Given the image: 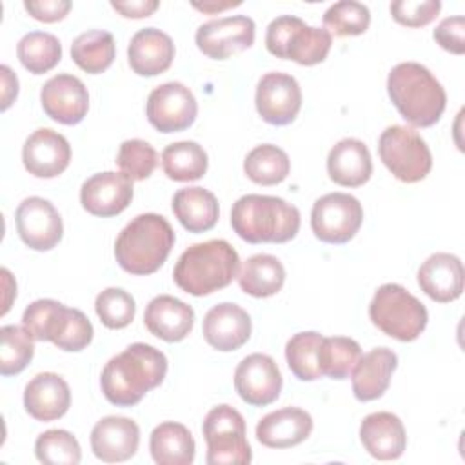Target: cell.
I'll use <instances>...</instances> for the list:
<instances>
[{
  "label": "cell",
  "mask_w": 465,
  "mask_h": 465,
  "mask_svg": "<svg viewBox=\"0 0 465 465\" xmlns=\"http://www.w3.org/2000/svg\"><path fill=\"white\" fill-rule=\"evenodd\" d=\"M167 374V358L147 343H133L113 356L100 376L105 400L116 407L136 405Z\"/></svg>",
  "instance_id": "obj_1"
},
{
  "label": "cell",
  "mask_w": 465,
  "mask_h": 465,
  "mask_svg": "<svg viewBox=\"0 0 465 465\" xmlns=\"http://www.w3.org/2000/svg\"><path fill=\"white\" fill-rule=\"evenodd\" d=\"M387 93L398 113L414 127L434 125L447 105L443 85L418 62H401L387 76Z\"/></svg>",
  "instance_id": "obj_2"
},
{
  "label": "cell",
  "mask_w": 465,
  "mask_h": 465,
  "mask_svg": "<svg viewBox=\"0 0 465 465\" xmlns=\"http://www.w3.org/2000/svg\"><path fill=\"white\" fill-rule=\"evenodd\" d=\"M173 245L174 231L171 223L156 213H145L133 218L120 231L114 242V256L125 272L147 276L163 265Z\"/></svg>",
  "instance_id": "obj_3"
},
{
  "label": "cell",
  "mask_w": 465,
  "mask_h": 465,
  "mask_svg": "<svg viewBox=\"0 0 465 465\" xmlns=\"http://www.w3.org/2000/svg\"><path fill=\"white\" fill-rule=\"evenodd\" d=\"M231 225L247 243H285L298 234L300 211L278 196L245 194L231 209Z\"/></svg>",
  "instance_id": "obj_4"
},
{
  "label": "cell",
  "mask_w": 465,
  "mask_h": 465,
  "mask_svg": "<svg viewBox=\"0 0 465 465\" xmlns=\"http://www.w3.org/2000/svg\"><path fill=\"white\" fill-rule=\"evenodd\" d=\"M240 258L225 240H207L187 247L173 271L174 283L193 296H207L238 276Z\"/></svg>",
  "instance_id": "obj_5"
},
{
  "label": "cell",
  "mask_w": 465,
  "mask_h": 465,
  "mask_svg": "<svg viewBox=\"0 0 465 465\" xmlns=\"http://www.w3.org/2000/svg\"><path fill=\"white\" fill-rule=\"evenodd\" d=\"M22 327L36 341H51L67 352L85 349L93 340V325L80 309L65 307L64 303L42 298L25 307Z\"/></svg>",
  "instance_id": "obj_6"
},
{
  "label": "cell",
  "mask_w": 465,
  "mask_h": 465,
  "mask_svg": "<svg viewBox=\"0 0 465 465\" xmlns=\"http://www.w3.org/2000/svg\"><path fill=\"white\" fill-rule=\"evenodd\" d=\"M371 322L387 336L400 341L416 340L427 327V309L405 287L385 283L369 303Z\"/></svg>",
  "instance_id": "obj_7"
},
{
  "label": "cell",
  "mask_w": 465,
  "mask_h": 465,
  "mask_svg": "<svg viewBox=\"0 0 465 465\" xmlns=\"http://www.w3.org/2000/svg\"><path fill=\"white\" fill-rule=\"evenodd\" d=\"M209 465H247L252 460L245 420L231 405L213 407L202 425Z\"/></svg>",
  "instance_id": "obj_8"
},
{
  "label": "cell",
  "mask_w": 465,
  "mask_h": 465,
  "mask_svg": "<svg viewBox=\"0 0 465 465\" xmlns=\"http://www.w3.org/2000/svg\"><path fill=\"white\" fill-rule=\"evenodd\" d=\"M378 153L383 165L405 183L423 180L432 169V154L418 131L405 125H389L380 140Z\"/></svg>",
  "instance_id": "obj_9"
},
{
  "label": "cell",
  "mask_w": 465,
  "mask_h": 465,
  "mask_svg": "<svg viewBox=\"0 0 465 465\" xmlns=\"http://www.w3.org/2000/svg\"><path fill=\"white\" fill-rule=\"evenodd\" d=\"M361 222V203L347 193H329L318 198L311 211L312 232L325 243H347L354 238Z\"/></svg>",
  "instance_id": "obj_10"
},
{
  "label": "cell",
  "mask_w": 465,
  "mask_h": 465,
  "mask_svg": "<svg viewBox=\"0 0 465 465\" xmlns=\"http://www.w3.org/2000/svg\"><path fill=\"white\" fill-rule=\"evenodd\" d=\"M145 114L149 124L160 133H178L193 125L198 104L189 87L180 82H167L151 91Z\"/></svg>",
  "instance_id": "obj_11"
},
{
  "label": "cell",
  "mask_w": 465,
  "mask_h": 465,
  "mask_svg": "<svg viewBox=\"0 0 465 465\" xmlns=\"http://www.w3.org/2000/svg\"><path fill=\"white\" fill-rule=\"evenodd\" d=\"M254 20L236 15L202 24L196 29L194 40L205 56L213 60H225L234 53L249 49L254 44Z\"/></svg>",
  "instance_id": "obj_12"
},
{
  "label": "cell",
  "mask_w": 465,
  "mask_h": 465,
  "mask_svg": "<svg viewBox=\"0 0 465 465\" xmlns=\"http://www.w3.org/2000/svg\"><path fill=\"white\" fill-rule=\"evenodd\" d=\"M256 111L271 125L294 122L302 107V89L294 76L287 73H267L256 85Z\"/></svg>",
  "instance_id": "obj_13"
},
{
  "label": "cell",
  "mask_w": 465,
  "mask_h": 465,
  "mask_svg": "<svg viewBox=\"0 0 465 465\" xmlns=\"http://www.w3.org/2000/svg\"><path fill=\"white\" fill-rule=\"evenodd\" d=\"M282 385L283 378L276 361L262 352L245 356L234 371V389L252 407L272 403L280 396Z\"/></svg>",
  "instance_id": "obj_14"
},
{
  "label": "cell",
  "mask_w": 465,
  "mask_h": 465,
  "mask_svg": "<svg viewBox=\"0 0 465 465\" xmlns=\"http://www.w3.org/2000/svg\"><path fill=\"white\" fill-rule=\"evenodd\" d=\"M22 242L35 251L53 249L64 234V223L56 207L40 196L25 198L15 214Z\"/></svg>",
  "instance_id": "obj_15"
},
{
  "label": "cell",
  "mask_w": 465,
  "mask_h": 465,
  "mask_svg": "<svg viewBox=\"0 0 465 465\" xmlns=\"http://www.w3.org/2000/svg\"><path fill=\"white\" fill-rule=\"evenodd\" d=\"M40 102L51 120L64 125H74L87 114L89 93L80 78L62 73L42 85Z\"/></svg>",
  "instance_id": "obj_16"
},
{
  "label": "cell",
  "mask_w": 465,
  "mask_h": 465,
  "mask_svg": "<svg viewBox=\"0 0 465 465\" xmlns=\"http://www.w3.org/2000/svg\"><path fill=\"white\" fill-rule=\"evenodd\" d=\"M133 200V180L124 173L104 171L87 178L80 187V203L93 216L120 214Z\"/></svg>",
  "instance_id": "obj_17"
},
{
  "label": "cell",
  "mask_w": 465,
  "mask_h": 465,
  "mask_svg": "<svg viewBox=\"0 0 465 465\" xmlns=\"http://www.w3.org/2000/svg\"><path fill=\"white\" fill-rule=\"evenodd\" d=\"M22 162L36 178H54L71 162V145L64 134L42 127L33 131L22 147Z\"/></svg>",
  "instance_id": "obj_18"
},
{
  "label": "cell",
  "mask_w": 465,
  "mask_h": 465,
  "mask_svg": "<svg viewBox=\"0 0 465 465\" xmlns=\"http://www.w3.org/2000/svg\"><path fill=\"white\" fill-rule=\"evenodd\" d=\"M251 318L236 303H218L207 311L203 316V338L205 341L222 352H231L240 349L251 338Z\"/></svg>",
  "instance_id": "obj_19"
},
{
  "label": "cell",
  "mask_w": 465,
  "mask_h": 465,
  "mask_svg": "<svg viewBox=\"0 0 465 465\" xmlns=\"http://www.w3.org/2000/svg\"><path fill=\"white\" fill-rule=\"evenodd\" d=\"M140 429L125 416H105L91 430V449L105 463H120L138 450Z\"/></svg>",
  "instance_id": "obj_20"
},
{
  "label": "cell",
  "mask_w": 465,
  "mask_h": 465,
  "mask_svg": "<svg viewBox=\"0 0 465 465\" xmlns=\"http://www.w3.org/2000/svg\"><path fill=\"white\" fill-rule=\"evenodd\" d=\"M463 263L456 254H430L418 269V285L434 302L449 303L463 292Z\"/></svg>",
  "instance_id": "obj_21"
},
{
  "label": "cell",
  "mask_w": 465,
  "mask_h": 465,
  "mask_svg": "<svg viewBox=\"0 0 465 465\" xmlns=\"http://www.w3.org/2000/svg\"><path fill=\"white\" fill-rule=\"evenodd\" d=\"M71 405L67 381L54 372H40L24 391V407L36 421H53L62 418Z\"/></svg>",
  "instance_id": "obj_22"
},
{
  "label": "cell",
  "mask_w": 465,
  "mask_h": 465,
  "mask_svg": "<svg viewBox=\"0 0 465 465\" xmlns=\"http://www.w3.org/2000/svg\"><path fill=\"white\" fill-rule=\"evenodd\" d=\"M312 430V418L300 407H283L265 414L256 425V438L269 449L300 445Z\"/></svg>",
  "instance_id": "obj_23"
},
{
  "label": "cell",
  "mask_w": 465,
  "mask_h": 465,
  "mask_svg": "<svg viewBox=\"0 0 465 465\" xmlns=\"http://www.w3.org/2000/svg\"><path fill=\"white\" fill-rule=\"evenodd\" d=\"M360 440L363 449L376 460H398L407 445L405 427L392 412H372L360 425Z\"/></svg>",
  "instance_id": "obj_24"
},
{
  "label": "cell",
  "mask_w": 465,
  "mask_h": 465,
  "mask_svg": "<svg viewBox=\"0 0 465 465\" xmlns=\"http://www.w3.org/2000/svg\"><path fill=\"white\" fill-rule=\"evenodd\" d=\"M143 323L156 338L174 343L182 341L193 331L194 311L174 296L160 294L145 307Z\"/></svg>",
  "instance_id": "obj_25"
},
{
  "label": "cell",
  "mask_w": 465,
  "mask_h": 465,
  "mask_svg": "<svg viewBox=\"0 0 465 465\" xmlns=\"http://www.w3.org/2000/svg\"><path fill=\"white\" fill-rule=\"evenodd\" d=\"M174 58L171 36L156 27H145L133 35L127 47L131 69L140 76H156L167 71Z\"/></svg>",
  "instance_id": "obj_26"
},
{
  "label": "cell",
  "mask_w": 465,
  "mask_h": 465,
  "mask_svg": "<svg viewBox=\"0 0 465 465\" xmlns=\"http://www.w3.org/2000/svg\"><path fill=\"white\" fill-rule=\"evenodd\" d=\"M398 367V356L387 347H376L358 358L352 369V392L360 401H372L389 389Z\"/></svg>",
  "instance_id": "obj_27"
},
{
  "label": "cell",
  "mask_w": 465,
  "mask_h": 465,
  "mask_svg": "<svg viewBox=\"0 0 465 465\" xmlns=\"http://www.w3.org/2000/svg\"><path fill=\"white\" fill-rule=\"evenodd\" d=\"M329 178L343 187H360L372 174V160L367 145L358 138L340 140L327 156Z\"/></svg>",
  "instance_id": "obj_28"
},
{
  "label": "cell",
  "mask_w": 465,
  "mask_h": 465,
  "mask_svg": "<svg viewBox=\"0 0 465 465\" xmlns=\"http://www.w3.org/2000/svg\"><path fill=\"white\" fill-rule=\"evenodd\" d=\"M173 213L189 232H205L218 222V200L203 187H183L173 196Z\"/></svg>",
  "instance_id": "obj_29"
},
{
  "label": "cell",
  "mask_w": 465,
  "mask_h": 465,
  "mask_svg": "<svg viewBox=\"0 0 465 465\" xmlns=\"http://www.w3.org/2000/svg\"><path fill=\"white\" fill-rule=\"evenodd\" d=\"M149 450L158 465H191L196 445L189 429L176 421H163L153 429Z\"/></svg>",
  "instance_id": "obj_30"
},
{
  "label": "cell",
  "mask_w": 465,
  "mask_h": 465,
  "mask_svg": "<svg viewBox=\"0 0 465 465\" xmlns=\"http://www.w3.org/2000/svg\"><path fill=\"white\" fill-rule=\"evenodd\" d=\"M285 282V269L272 254H254L247 258L238 274L240 289L254 298L276 294Z\"/></svg>",
  "instance_id": "obj_31"
},
{
  "label": "cell",
  "mask_w": 465,
  "mask_h": 465,
  "mask_svg": "<svg viewBox=\"0 0 465 465\" xmlns=\"http://www.w3.org/2000/svg\"><path fill=\"white\" fill-rule=\"evenodd\" d=\"M114 38L109 31L91 29L78 35L71 44L73 62L89 74L104 73L114 60Z\"/></svg>",
  "instance_id": "obj_32"
},
{
  "label": "cell",
  "mask_w": 465,
  "mask_h": 465,
  "mask_svg": "<svg viewBox=\"0 0 465 465\" xmlns=\"http://www.w3.org/2000/svg\"><path fill=\"white\" fill-rule=\"evenodd\" d=\"M331 45L332 35L325 27L307 25L300 18L289 36L283 60H292L300 65H316L327 58Z\"/></svg>",
  "instance_id": "obj_33"
},
{
  "label": "cell",
  "mask_w": 465,
  "mask_h": 465,
  "mask_svg": "<svg viewBox=\"0 0 465 465\" xmlns=\"http://www.w3.org/2000/svg\"><path fill=\"white\" fill-rule=\"evenodd\" d=\"M207 153L196 142H176L163 149L162 167L174 182L200 180L207 173Z\"/></svg>",
  "instance_id": "obj_34"
},
{
  "label": "cell",
  "mask_w": 465,
  "mask_h": 465,
  "mask_svg": "<svg viewBox=\"0 0 465 465\" xmlns=\"http://www.w3.org/2000/svg\"><path fill=\"white\" fill-rule=\"evenodd\" d=\"M323 336L314 331L294 334L285 345V360L291 372L302 381H314L322 378L320 351Z\"/></svg>",
  "instance_id": "obj_35"
},
{
  "label": "cell",
  "mask_w": 465,
  "mask_h": 465,
  "mask_svg": "<svg viewBox=\"0 0 465 465\" xmlns=\"http://www.w3.org/2000/svg\"><path fill=\"white\" fill-rule=\"evenodd\" d=\"M291 162L283 149L272 143H262L254 147L243 160V171L247 178L258 185H276L289 174Z\"/></svg>",
  "instance_id": "obj_36"
},
{
  "label": "cell",
  "mask_w": 465,
  "mask_h": 465,
  "mask_svg": "<svg viewBox=\"0 0 465 465\" xmlns=\"http://www.w3.org/2000/svg\"><path fill=\"white\" fill-rule=\"evenodd\" d=\"M16 54L29 73L44 74L60 62L62 45L60 40L51 33L31 31L20 38Z\"/></svg>",
  "instance_id": "obj_37"
},
{
  "label": "cell",
  "mask_w": 465,
  "mask_h": 465,
  "mask_svg": "<svg viewBox=\"0 0 465 465\" xmlns=\"http://www.w3.org/2000/svg\"><path fill=\"white\" fill-rule=\"evenodd\" d=\"M33 336L18 325H4L0 329V372L13 376L22 372L35 354Z\"/></svg>",
  "instance_id": "obj_38"
},
{
  "label": "cell",
  "mask_w": 465,
  "mask_h": 465,
  "mask_svg": "<svg viewBox=\"0 0 465 465\" xmlns=\"http://www.w3.org/2000/svg\"><path fill=\"white\" fill-rule=\"evenodd\" d=\"M360 356H361V349L358 341H354L352 338L323 336L322 351H320L322 374L332 380H345L352 372Z\"/></svg>",
  "instance_id": "obj_39"
},
{
  "label": "cell",
  "mask_w": 465,
  "mask_h": 465,
  "mask_svg": "<svg viewBox=\"0 0 465 465\" xmlns=\"http://www.w3.org/2000/svg\"><path fill=\"white\" fill-rule=\"evenodd\" d=\"M35 454L45 465H78L82 460L78 440L64 429L42 432L35 441Z\"/></svg>",
  "instance_id": "obj_40"
},
{
  "label": "cell",
  "mask_w": 465,
  "mask_h": 465,
  "mask_svg": "<svg viewBox=\"0 0 465 465\" xmlns=\"http://www.w3.org/2000/svg\"><path fill=\"white\" fill-rule=\"evenodd\" d=\"M369 24H371L369 7L354 0L336 2L323 13V25L334 36L361 35L367 31Z\"/></svg>",
  "instance_id": "obj_41"
},
{
  "label": "cell",
  "mask_w": 465,
  "mask_h": 465,
  "mask_svg": "<svg viewBox=\"0 0 465 465\" xmlns=\"http://www.w3.org/2000/svg\"><path fill=\"white\" fill-rule=\"evenodd\" d=\"M94 311L107 329H124L133 322L136 303L127 291L120 287H107L96 296Z\"/></svg>",
  "instance_id": "obj_42"
},
{
  "label": "cell",
  "mask_w": 465,
  "mask_h": 465,
  "mask_svg": "<svg viewBox=\"0 0 465 465\" xmlns=\"http://www.w3.org/2000/svg\"><path fill=\"white\" fill-rule=\"evenodd\" d=\"M116 163L120 171L131 180H145L153 174L158 163V154L149 142L133 138V140L122 142L118 149Z\"/></svg>",
  "instance_id": "obj_43"
},
{
  "label": "cell",
  "mask_w": 465,
  "mask_h": 465,
  "mask_svg": "<svg viewBox=\"0 0 465 465\" xmlns=\"http://www.w3.org/2000/svg\"><path fill=\"white\" fill-rule=\"evenodd\" d=\"M391 15L392 18L407 27H423L430 24L440 9V0H396L391 2Z\"/></svg>",
  "instance_id": "obj_44"
},
{
  "label": "cell",
  "mask_w": 465,
  "mask_h": 465,
  "mask_svg": "<svg viewBox=\"0 0 465 465\" xmlns=\"http://www.w3.org/2000/svg\"><path fill=\"white\" fill-rule=\"evenodd\" d=\"M465 18L461 15L443 18L434 29V40L449 53H465Z\"/></svg>",
  "instance_id": "obj_45"
},
{
  "label": "cell",
  "mask_w": 465,
  "mask_h": 465,
  "mask_svg": "<svg viewBox=\"0 0 465 465\" xmlns=\"http://www.w3.org/2000/svg\"><path fill=\"white\" fill-rule=\"evenodd\" d=\"M25 11L40 20V22H58L62 18H65V15L71 9V2L69 0H40V2H24Z\"/></svg>",
  "instance_id": "obj_46"
},
{
  "label": "cell",
  "mask_w": 465,
  "mask_h": 465,
  "mask_svg": "<svg viewBox=\"0 0 465 465\" xmlns=\"http://www.w3.org/2000/svg\"><path fill=\"white\" fill-rule=\"evenodd\" d=\"M156 0H127V2H111V7L125 18H145L158 9Z\"/></svg>",
  "instance_id": "obj_47"
},
{
  "label": "cell",
  "mask_w": 465,
  "mask_h": 465,
  "mask_svg": "<svg viewBox=\"0 0 465 465\" xmlns=\"http://www.w3.org/2000/svg\"><path fill=\"white\" fill-rule=\"evenodd\" d=\"M2 73V111H5L18 94V78L9 65L0 67Z\"/></svg>",
  "instance_id": "obj_48"
},
{
  "label": "cell",
  "mask_w": 465,
  "mask_h": 465,
  "mask_svg": "<svg viewBox=\"0 0 465 465\" xmlns=\"http://www.w3.org/2000/svg\"><path fill=\"white\" fill-rule=\"evenodd\" d=\"M242 2L240 0H229V2H216V0H205V2H193V7L198 9V11H203V13H218V11H225L229 7H236L240 5Z\"/></svg>",
  "instance_id": "obj_49"
}]
</instances>
